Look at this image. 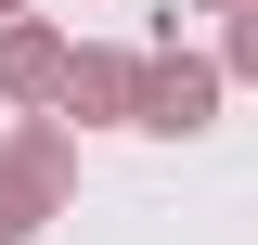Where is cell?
<instances>
[{"label": "cell", "instance_id": "7a4b0ae2", "mask_svg": "<svg viewBox=\"0 0 258 245\" xmlns=\"http://www.w3.org/2000/svg\"><path fill=\"white\" fill-rule=\"evenodd\" d=\"M142 65H155V52H103V39H78L52 116H78V129H142Z\"/></svg>", "mask_w": 258, "mask_h": 245}, {"label": "cell", "instance_id": "ba28073f", "mask_svg": "<svg viewBox=\"0 0 258 245\" xmlns=\"http://www.w3.org/2000/svg\"><path fill=\"white\" fill-rule=\"evenodd\" d=\"M13 13H26V0H0V26H13Z\"/></svg>", "mask_w": 258, "mask_h": 245}, {"label": "cell", "instance_id": "6da1fadb", "mask_svg": "<svg viewBox=\"0 0 258 245\" xmlns=\"http://www.w3.org/2000/svg\"><path fill=\"white\" fill-rule=\"evenodd\" d=\"M220 91H232L220 52H181V39H168V52L142 65V129H155V142H194V129L220 116Z\"/></svg>", "mask_w": 258, "mask_h": 245}, {"label": "cell", "instance_id": "277c9868", "mask_svg": "<svg viewBox=\"0 0 258 245\" xmlns=\"http://www.w3.org/2000/svg\"><path fill=\"white\" fill-rule=\"evenodd\" d=\"M0 168L26 181L39 207H64V194H78V129H64V116H13V142H0Z\"/></svg>", "mask_w": 258, "mask_h": 245}, {"label": "cell", "instance_id": "3957f363", "mask_svg": "<svg viewBox=\"0 0 258 245\" xmlns=\"http://www.w3.org/2000/svg\"><path fill=\"white\" fill-rule=\"evenodd\" d=\"M64 65H78V39L39 26V13H13V26H0V103H13V116H52L64 103Z\"/></svg>", "mask_w": 258, "mask_h": 245}, {"label": "cell", "instance_id": "5b68a950", "mask_svg": "<svg viewBox=\"0 0 258 245\" xmlns=\"http://www.w3.org/2000/svg\"><path fill=\"white\" fill-rule=\"evenodd\" d=\"M52 219H64V207H39V194L13 181V168H0V245H39V232H52Z\"/></svg>", "mask_w": 258, "mask_h": 245}, {"label": "cell", "instance_id": "8992f818", "mask_svg": "<svg viewBox=\"0 0 258 245\" xmlns=\"http://www.w3.org/2000/svg\"><path fill=\"white\" fill-rule=\"evenodd\" d=\"M220 78H258V0H245V13H220Z\"/></svg>", "mask_w": 258, "mask_h": 245}, {"label": "cell", "instance_id": "52a82bcc", "mask_svg": "<svg viewBox=\"0 0 258 245\" xmlns=\"http://www.w3.org/2000/svg\"><path fill=\"white\" fill-rule=\"evenodd\" d=\"M168 13H245V0H168Z\"/></svg>", "mask_w": 258, "mask_h": 245}]
</instances>
